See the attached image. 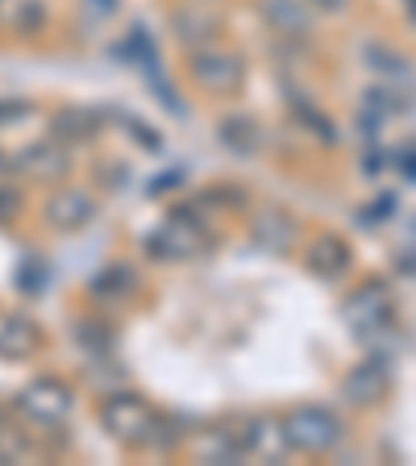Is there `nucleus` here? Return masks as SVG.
I'll list each match as a JSON object with an SVG mask.
<instances>
[{"mask_svg":"<svg viewBox=\"0 0 416 466\" xmlns=\"http://www.w3.org/2000/svg\"><path fill=\"white\" fill-rule=\"evenodd\" d=\"M400 171H404L408 179H416V146H408L404 155H400Z\"/></svg>","mask_w":416,"mask_h":466,"instance_id":"26","label":"nucleus"},{"mask_svg":"<svg viewBox=\"0 0 416 466\" xmlns=\"http://www.w3.org/2000/svg\"><path fill=\"white\" fill-rule=\"evenodd\" d=\"M96 5V13H113L117 9V0H92Z\"/></svg>","mask_w":416,"mask_h":466,"instance_id":"28","label":"nucleus"},{"mask_svg":"<svg viewBox=\"0 0 416 466\" xmlns=\"http://www.w3.org/2000/svg\"><path fill=\"white\" fill-rule=\"evenodd\" d=\"M96 134H100V113H92V108L55 113V137H63V142H92Z\"/></svg>","mask_w":416,"mask_h":466,"instance_id":"14","label":"nucleus"},{"mask_svg":"<svg viewBox=\"0 0 416 466\" xmlns=\"http://www.w3.org/2000/svg\"><path fill=\"white\" fill-rule=\"evenodd\" d=\"M350 246L341 242L338 233H320L317 242L309 246V271L312 275H320V279H338V275H346V267H350Z\"/></svg>","mask_w":416,"mask_h":466,"instance_id":"11","label":"nucleus"},{"mask_svg":"<svg viewBox=\"0 0 416 466\" xmlns=\"http://www.w3.org/2000/svg\"><path fill=\"white\" fill-rule=\"evenodd\" d=\"M42 21H46V13H42L38 0H25V5H21V9L13 13V25H17L21 34H38Z\"/></svg>","mask_w":416,"mask_h":466,"instance_id":"21","label":"nucleus"},{"mask_svg":"<svg viewBox=\"0 0 416 466\" xmlns=\"http://www.w3.org/2000/svg\"><path fill=\"white\" fill-rule=\"evenodd\" d=\"M21 412L29 420H38V425H63L71 412V388L67 383H58V379H34L25 391H21Z\"/></svg>","mask_w":416,"mask_h":466,"instance_id":"5","label":"nucleus"},{"mask_svg":"<svg viewBox=\"0 0 416 466\" xmlns=\"http://www.w3.org/2000/svg\"><path fill=\"white\" fill-rule=\"evenodd\" d=\"M225 146H229L233 155H250L259 150V126H254V116H225L221 129H217Z\"/></svg>","mask_w":416,"mask_h":466,"instance_id":"17","label":"nucleus"},{"mask_svg":"<svg viewBox=\"0 0 416 466\" xmlns=\"http://www.w3.org/2000/svg\"><path fill=\"white\" fill-rule=\"evenodd\" d=\"M142 250L158 262H188V258H200L208 250V229L200 225V217L192 208H179L171 213L163 225L150 229V238L142 242Z\"/></svg>","mask_w":416,"mask_h":466,"instance_id":"1","label":"nucleus"},{"mask_svg":"<svg viewBox=\"0 0 416 466\" xmlns=\"http://www.w3.org/2000/svg\"><path fill=\"white\" fill-rule=\"evenodd\" d=\"M370 67H379V71H391V76H408V67H404V58L400 55H391V50H379V46H370Z\"/></svg>","mask_w":416,"mask_h":466,"instance_id":"23","label":"nucleus"},{"mask_svg":"<svg viewBox=\"0 0 416 466\" xmlns=\"http://www.w3.org/2000/svg\"><path fill=\"white\" fill-rule=\"evenodd\" d=\"M192 79L213 92V96H233L246 79V67L238 55H225V50H196L192 55Z\"/></svg>","mask_w":416,"mask_h":466,"instance_id":"4","label":"nucleus"},{"mask_svg":"<svg viewBox=\"0 0 416 466\" xmlns=\"http://www.w3.org/2000/svg\"><path fill=\"white\" fill-rule=\"evenodd\" d=\"M175 34H179L184 42H192V46H200V42H208L217 34V21L208 17V13L184 9V13H175Z\"/></svg>","mask_w":416,"mask_h":466,"instance_id":"19","label":"nucleus"},{"mask_svg":"<svg viewBox=\"0 0 416 466\" xmlns=\"http://www.w3.org/2000/svg\"><path fill=\"white\" fill-rule=\"evenodd\" d=\"M192 450L200 462H238V458H242V437L213 425L192 437Z\"/></svg>","mask_w":416,"mask_h":466,"instance_id":"13","label":"nucleus"},{"mask_svg":"<svg viewBox=\"0 0 416 466\" xmlns=\"http://www.w3.org/2000/svg\"><path fill=\"white\" fill-rule=\"evenodd\" d=\"M42 333L25 317H0V359H29L38 350Z\"/></svg>","mask_w":416,"mask_h":466,"instance_id":"12","label":"nucleus"},{"mask_svg":"<svg viewBox=\"0 0 416 466\" xmlns=\"http://www.w3.org/2000/svg\"><path fill=\"white\" fill-rule=\"evenodd\" d=\"M21 167H25L34 179H63V175L71 171L67 150H63V146H50V142L25 150V163H21Z\"/></svg>","mask_w":416,"mask_h":466,"instance_id":"15","label":"nucleus"},{"mask_svg":"<svg viewBox=\"0 0 416 466\" xmlns=\"http://www.w3.org/2000/svg\"><path fill=\"white\" fill-rule=\"evenodd\" d=\"M134 288H137L134 267L117 262V267H108L105 275H96V283H92V296H105V300H121V296H134Z\"/></svg>","mask_w":416,"mask_h":466,"instance_id":"18","label":"nucleus"},{"mask_svg":"<svg viewBox=\"0 0 416 466\" xmlns=\"http://www.w3.org/2000/svg\"><path fill=\"white\" fill-rule=\"evenodd\" d=\"M13 213H17V196H13L9 187H0V221H9Z\"/></svg>","mask_w":416,"mask_h":466,"instance_id":"25","label":"nucleus"},{"mask_svg":"<svg viewBox=\"0 0 416 466\" xmlns=\"http://www.w3.org/2000/svg\"><path fill=\"white\" fill-rule=\"evenodd\" d=\"M254 238H259L262 246H271V250H288V246L296 242V221H291L288 213H279V208H267V213H259V221H254Z\"/></svg>","mask_w":416,"mask_h":466,"instance_id":"16","label":"nucleus"},{"mask_svg":"<svg viewBox=\"0 0 416 466\" xmlns=\"http://www.w3.org/2000/svg\"><path fill=\"white\" fill-rule=\"evenodd\" d=\"M242 450H250V458L259 462H279L288 454V433H283V420L275 417H254L242 433Z\"/></svg>","mask_w":416,"mask_h":466,"instance_id":"8","label":"nucleus"},{"mask_svg":"<svg viewBox=\"0 0 416 466\" xmlns=\"http://www.w3.org/2000/svg\"><path fill=\"white\" fill-rule=\"evenodd\" d=\"M408 13H412V21H416V0H408Z\"/></svg>","mask_w":416,"mask_h":466,"instance_id":"29","label":"nucleus"},{"mask_svg":"<svg viewBox=\"0 0 416 466\" xmlns=\"http://www.w3.org/2000/svg\"><path fill=\"white\" fill-rule=\"evenodd\" d=\"M76 338H79V346L96 350V354H100V350H108V341H113V338H108V329H105V325H96V320H84Z\"/></svg>","mask_w":416,"mask_h":466,"instance_id":"22","label":"nucleus"},{"mask_svg":"<svg viewBox=\"0 0 416 466\" xmlns=\"http://www.w3.org/2000/svg\"><path fill=\"white\" fill-rule=\"evenodd\" d=\"M283 433H288V446L300 450V454H330L341 441V420L333 417L330 408L304 404V408H291L283 417Z\"/></svg>","mask_w":416,"mask_h":466,"instance_id":"3","label":"nucleus"},{"mask_svg":"<svg viewBox=\"0 0 416 466\" xmlns=\"http://www.w3.org/2000/svg\"><path fill=\"white\" fill-rule=\"evenodd\" d=\"M309 5H317V9H325V13H341V9H346V0H309Z\"/></svg>","mask_w":416,"mask_h":466,"instance_id":"27","label":"nucleus"},{"mask_svg":"<svg viewBox=\"0 0 416 466\" xmlns=\"http://www.w3.org/2000/svg\"><path fill=\"white\" fill-rule=\"evenodd\" d=\"M391 208H396V196L383 192V196L375 200V208H370V213H362V221H370V217H391Z\"/></svg>","mask_w":416,"mask_h":466,"instance_id":"24","label":"nucleus"},{"mask_svg":"<svg viewBox=\"0 0 416 466\" xmlns=\"http://www.w3.org/2000/svg\"><path fill=\"white\" fill-rule=\"evenodd\" d=\"M388 383H391L388 359H367L341 379V396H346L350 404H359V408H375L379 400L388 396Z\"/></svg>","mask_w":416,"mask_h":466,"instance_id":"7","label":"nucleus"},{"mask_svg":"<svg viewBox=\"0 0 416 466\" xmlns=\"http://www.w3.org/2000/svg\"><path fill=\"white\" fill-rule=\"evenodd\" d=\"M100 425H105L108 437L121 441V446H150V441L158 437V412L146 404L142 396L121 391V396L105 400V408H100Z\"/></svg>","mask_w":416,"mask_h":466,"instance_id":"2","label":"nucleus"},{"mask_svg":"<svg viewBox=\"0 0 416 466\" xmlns=\"http://www.w3.org/2000/svg\"><path fill=\"white\" fill-rule=\"evenodd\" d=\"M262 17L271 29H279L283 38H309L312 29V13L304 0H262Z\"/></svg>","mask_w":416,"mask_h":466,"instance_id":"10","label":"nucleus"},{"mask_svg":"<svg viewBox=\"0 0 416 466\" xmlns=\"http://www.w3.org/2000/svg\"><path fill=\"white\" fill-rule=\"evenodd\" d=\"M346 320L362 338H370L379 329H391V291L383 283H362L346 304Z\"/></svg>","mask_w":416,"mask_h":466,"instance_id":"6","label":"nucleus"},{"mask_svg":"<svg viewBox=\"0 0 416 466\" xmlns=\"http://www.w3.org/2000/svg\"><path fill=\"white\" fill-rule=\"evenodd\" d=\"M291 113L300 116L304 126H309L312 134H317L325 146H333V142H338V134H333V121H330V116H325V113H317V108H312L304 96H291Z\"/></svg>","mask_w":416,"mask_h":466,"instance_id":"20","label":"nucleus"},{"mask_svg":"<svg viewBox=\"0 0 416 466\" xmlns=\"http://www.w3.org/2000/svg\"><path fill=\"white\" fill-rule=\"evenodd\" d=\"M92 217H96V200H92L87 192H58L55 200L46 204V221L63 233L84 229Z\"/></svg>","mask_w":416,"mask_h":466,"instance_id":"9","label":"nucleus"}]
</instances>
